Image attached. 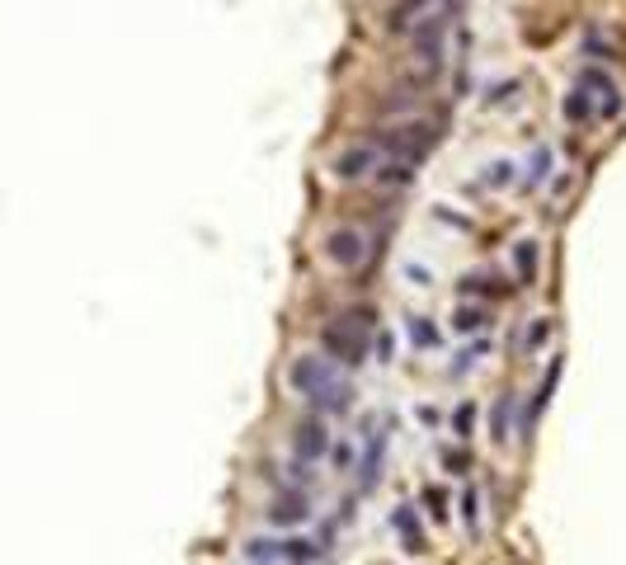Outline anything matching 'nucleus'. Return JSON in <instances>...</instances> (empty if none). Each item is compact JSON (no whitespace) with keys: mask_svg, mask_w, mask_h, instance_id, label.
I'll list each match as a JSON object with an SVG mask.
<instances>
[{"mask_svg":"<svg viewBox=\"0 0 626 565\" xmlns=\"http://www.w3.org/2000/svg\"><path fill=\"white\" fill-rule=\"evenodd\" d=\"M367 325H372L367 311H363V316H340V321H330L325 334H321L325 353H335V359H344V363H363V353H367Z\"/></svg>","mask_w":626,"mask_h":565,"instance_id":"1","label":"nucleus"},{"mask_svg":"<svg viewBox=\"0 0 626 565\" xmlns=\"http://www.w3.org/2000/svg\"><path fill=\"white\" fill-rule=\"evenodd\" d=\"M433 141H438L433 123H401V128H386V132L377 137L382 151H391L395 160H410V165H420V160L429 156Z\"/></svg>","mask_w":626,"mask_h":565,"instance_id":"2","label":"nucleus"},{"mask_svg":"<svg viewBox=\"0 0 626 565\" xmlns=\"http://www.w3.org/2000/svg\"><path fill=\"white\" fill-rule=\"evenodd\" d=\"M377 165H382V146L377 141H358V146H349V151L335 160V175L340 179H372V175H377Z\"/></svg>","mask_w":626,"mask_h":565,"instance_id":"3","label":"nucleus"},{"mask_svg":"<svg viewBox=\"0 0 626 565\" xmlns=\"http://www.w3.org/2000/svg\"><path fill=\"white\" fill-rule=\"evenodd\" d=\"M325 260H330V264H340V269L363 264V236H358V232H349V226L330 232V236H325Z\"/></svg>","mask_w":626,"mask_h":565,"instance_id":"4","label":"nucleus"},{"mask_svg":"<svg viewBox=\"0 0 626 565\" xmlns=\"http://www.w3.org/2000/svg\"><path fill=\"white\" fill-rule=\"evenodd\" d=\"M287 382L311 396V391H321L330 382V368H325V359H297V363H292V372H287Z\"/></svg>","mask_w":626,"mask_h":565,"instance_id":"5","label":"nucleus"},{"mask_svg":"<svg viewBox=\"0 0 626 565\" xmlns=\"http://www.w3.org/2000/svg\"><path fill=\"white\" fill-rule=\"evenodd\" d=\"M325 443H330V433L321 429V420H306L297 429V438H292V448H297L302 462H316V457H325Z\"/></svg>","mask_w":626,"mask_h":565,"instance_id":"6","label":"nucleus"},{"mask_svg":"<svg viewBox=\"0 0 626 565\" xmlns=\"http://www.w3.org/2000/svg\"><path fill=\"white\" fill-rule=\"evenodd\" d=\"M584 90H594V95H598V114H603V118L621 109V99H617V86H612V80L603 76L598 67H594V71H584Z\"/></svg>","mask_w":626,"mask_h":565,"instance_id":"7","label":"nucleus"},{"mask_svg":"<svg viewBox=\"0 0 626 565\" xmlns=\"http://www.w3.org/2000/svg\"><path fill=\"white\" fill-rule=\"evenodd\" d=\"M377 170H382V175H377L382 188H405V184L414 179V165H410V160H395V156H391L386 165H377Z\"/></svg>","mask_w":626,"mask_h":565,"instance_id":"8","label":"nucleus"},{"mask_svg":"<svg viewBox=\"0 0 626 565\" xmlns=\"http://www.w3.org/2000/svg\"><path fill=\"white\" fill-rule=\"evenodd\" d=\"M311 509H306V499L302 495H283L278 505H274V523H302Z\"/></svg>","mask_w":626,"mask_h":565,"instance_id":"9","label":"nucleus"},{"mask_svg":"<svg viewBox=\"0 0 626 565\" xmlns=\"http://www.w3.org/2000/svg\"><path fill=\"white\" fill-rule=\"evenodd\" d=\"M377 471H382V433L372 438V448H367V462H363V490L377 486Z\"/></svg>","mask_w":626,"mask_h":565,"instance_id":"10","label":"nucleus"},{"mask_svg":"<svg viewBox=\"0 0 626 565\" xmlns=\"http://www.w3.org/2000/svg\"><path fill=\"white\" fill-rule=\"evenodd\" d=\"M395 528H401V533H405V542H410L414 551H420V523H414V514H410V509L395 514Z\"/></svg>","mask_w":626,"mask_h":565,"instance_id":"11","label":"nucleus"},{"mask_svg":"<svg viewBox=\"0 0 626 565\" xmlns=\"http://www.w3.org/2000/svg\"><path fill=\"white\" fill-rule=\"evenodd\" d=\"M566 114H570V118H589V104H584V95H570V99H566Z\"/></svg>","mask_w":626,"mask_h":565,"instance_id":"12","label":"nucleus"}]
</instances>
